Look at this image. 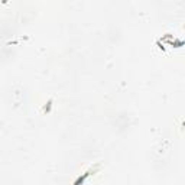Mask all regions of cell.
<instances>
[{
  "label": "cell",
  "instance_id": "6da1fadb",
  "mask_svg": "<svg viewBox=\"0 0 185 185\" xmlns=\"http://www.w3.org/2000/svg\"><path fill=\"white\" fill-rule=\"evenodd\" d=\"M100 168H101L100 163H94V166H90L87 171H84L81 175H78L72 185H83L85 181H87V178H90V177H92L94 174H97V172L100 171Z\"/></svg>",
  "mask_w": 185,
  "mask_h": 185
},
{
  "label": "cell",
  "instance_id": "7a4b0ae2",
  "mask_svg": "<svg viewBox=\"0 0 185 185\" xmlns=\"http://www.w3.org/2000/svg\"><path fill=\"white\" fill-rule=\"evenodd\" d=\"M52 103H54V100H52V98H49V100H48V103H45V106H44V109H42V112H44V113H46V114H48V113H51Z\"/></svg>",
  "mask_w": 185,
  "mask_h": 185
}]
</instances>
